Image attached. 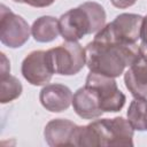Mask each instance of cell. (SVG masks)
I'll return each mask as SVG.
<instances>
[{"mask_svg": "<svg viewBox=\"0 0 147 147\" xmlns=\"http://www.w3.org/2000/svg\"><path fill=\"white\" fill-rule=\"evenodd\" d=\"M23 91L21 82L11 75L0 76V102L7 103L17 99Z\"/></svg>", "mask_w": 147, "mask_h": 147, "instance_id": "obj_15", "label": "cell"}, {"mask_svg": "<svg viewBox=\"0 0 147 147\" xmlns=\"http://www.w3.org/2000/svg\"><path fill=\"white\" fill-rule=\"evenodd\" d=\"M0 55H1V74H0V76H5V75H8L9 74L10 65H9V61L7 60V57L5 56V54L1 53Z\"/></svg>", "mask_w": 147, "mask_h": 147, "instance_id": "obj_19", "label": "cell"}, {"mask_svg": "<svg viewBox=\"0 0 147 147\" xmlns=\"http://www.w3.org/2000/svg\"><path fill=\"white\" fill-rule=\"evenodd\" d=\"M72 107L75 113L84 119L98 118L103 114V110L100 107L98 92L87 85L75 92L72 96Z\"/></svg>", "mask_w": 147, "mask_h": 147, "instance_id": "obj_11", "label": "cell"}, {"mask_svg": "<svg viewBox=\"0 0 147 147\" xmlns=\"http://www.w3.org/2000/svg\"><path fill=\"white\" fill-rule=\"evenodd\" d=\"M106 11L94 1L79 5L59 18L60 34L65 41H78L86 34L98 33L106 25Z\"/></svg>", "mask_w": 147, "mask_h": 147, "instance_id": "obj_3", "label": "cell"}, {"mask_svg": "<svg viewBox=\"0 0 147 147\" xmlns=\"http://www.w3.org/2000/svg\"><path fill=\"white\" fill-rule=\"evenodd\" d=\"M85 85L93 87L98 92L100 107L103 113H116L124 107L126 98L117 87L115 78L90 71L86 77Z\"/></svg>", "mask_w": 147, "mask_h": 147, "instance_id": "obj_5", "label": "cell"}, {"mask_svg": "<svg viewBox=\"0 0 147 147\" xmlns=\"http://www.w3.org/2000/svg\"><path fill=\"white\" fill-rule=\"evenodd\" d=\"M133 133L130 122L122 116L96 119L78 126L76 146H133Z\"/></svg>", "mask_w": 147, "mask_h": 147, "instance_id": "obj_2", "label": "cell"}, {"mask_svg": "<svg viewBox=\"0 0 147 147\" xmlns=\"http://www.w3.org/2000/svg\"><path fill=\"white\" fill-rule=\"evenodd\" d=\"M86 65L90 71L113 78L121 76L140 55L137 42L111 40L100 32L86 45Z\"/></svg>", "mask_w": 147, "mask_h": 147, "instance_id": "obj_1", "label": "cell"}, {"mask_svg": "<svg viewBox=\"0 0 147 147\" xmlns=\"http://www.w3.org/2000/svg\"><path fill=\"white\" fill-rule=\"evenodd\" d=\"M71 90L62 84H46L40 93L39 100L46 110L51 113H61L72 105Z\"/></svg>", "mask_w": 147, "mask_h": 147, "instance_id": "obj_10", "label": "cell"}, {"mask_svg": "<svg viewBox=\"0 0 147 147\" xmlns=\"http://www.w3.org/2000/svg\"><path fill=\"white\" fill-rule=\"evenodd\" d=\"M13 1H15V2H20V3L23 2V0H13Z\"/></svg>", "mask_w": 147, "mask_h": 147, "instance_id": "obj_20", "label": "cell"}, {"mask_svg": "<svg viewBox=\"0 0 147 147\" xmlns=\"http://www.w3.org/2000/svg\"><path fill=\"white\" fill-rule=\"evenodd\" d=\"M78 125L64 118H55L49 121L44 130L46 142L52 147L57 146H76V136Z\"/></svg>", "mask_w": 147, "mask_h": 147, "instance_id": "obj_9", "label": "cell"}, {"mask_svg": "<svg viewBox=\"0 0 147 147\" xmlns=\"http://www.w3.org/2000/svg\"><path fill=\"white\" fill-rule=\"evenodd\" d=\"M31 28L20 15L14 14L5 5L0 9V41L9 48L23 46L30 38Z\"/></svg>", "mask_w": 147, "mask_h": 147, "instance_id": "obj_6", "label": "cell"}, {"mask_svg": "<svg viewBox=\"0 0 147 147\" xmlns=\"http://www.w3.org/2000/svg\"><path fill=\"white\" fill-rule=\"evenodd\" d=\"M110 2L116 8L124 9V8H129V7L133 6L137 2V0H110Z\"/></svg>", "mask_w": 147, "mask_h": 147, "instance_id": "obj_18", "label": "cell"}, {"mask_svg": "<svg viewBox=\"0 0 147 147\" xmlns=\"http://www.w3.org/2000/svg\"><path fill=\"white\" fill-rule=\"evenodd\" d=\"M140 45H139V49H140V54L147 57V16L144 17L142 21V25H141V32H140Z\"/></svg>", "mask_w": 147, "mask_h": 147, "instance_id": "obj_16", "label": "cell"}, {"mask_svg": "<svg viewBox=\"0 0 147 147\" xmlns=\"http://www.w3.org/2000/svg\"><path fill=\"white\" fill-rule=\"evenodd\" d=\"M48 65L53 74L72 76L86 64V51L78 41H65L46 51Z\"/></svg>", "mask_w": 147, "mask_h": 147, "instance_id": "obj_4", "label": "cell"}, {"mask_svg": "<svg viewBox=\"0 0 147 147\" xmlns=\"http://www.w3.org/2000/svg\"><path fill=\"white\" fill-rule=\"evenodd\" d=\"M144 17L139 14L123 13L105 25L99 32L105 37L123 42H137L140 39Z\"/></svg>", "mask_w": 147, "mask_h": 147, "instance_id": "obj_7", "label": "cell"}, {"mask_svg": "<svg viewBox=\"0 0 147 147\" xmlns=\"http://www.w3.org/2000/svg\"><path fill=\"white\" fill-rule=\"evenodd\" d=\"M31 34L38 42H49L60 34L59 20L53 16H41L31 26Z\"/></svg>", "mask_w": 147, "mask_h": 147, "instance_id": "obj_13", "label": "cell"}, {"mask_svg": "<svg viewBox=\"0 0 147 147\" xmlns=\"http://www.w3.org/2000/svg\"><path fill=\"white\" fill-rule=\"evenodd\" d=\"M55 0H23L24 3L31 6V7H36V8H44V7H48L54 3Z\"/></svg>", "mask_w": 147, "mask_h": 147, "instance_id": "obj_17", "label": "cell"}, {"mask_svg": "<svg viewBox=\"0 0 147 147\" xmlns=\"http://www.w3.org/2000/svg\"><path fill=\"white\" fill-rule=\"evenodd\" d=\"M21 71L28 83L34 86L46 85L53 76L45 51H33L28 54L22 62Z\"/></svg>", "mask_w": 147, "mask_h": 147, "instance_id": "obj_8", "label": "cell"}, {"mask_svg": "<svg viewBox=\"0 0 147 147\" xmlns=\"http://www.w3.org/2000/svg\"><path fill=\"white\" fill-rule=\"evenodd\" d=\"M124 83L134 98H147V57H139L124 72Z\"/></svg>", "mask_w": 147, "mask_h": 147, "instance_id": "obj_12", "label": "cell"}, {"mask_svg": "<svg viewBox=\"0 0 147 147\" xmlns=\"http://www.w3.org/2000/svg\"><path fill=\"white\" fill-rule=\"evenodd\" d=\"M127 121L137 131L147 130V99L134 98L127 109Z\"/></svg>", "mask_w": 147, "mask_h": 147, "instance_id": "obj_14", "label": "cell"}]
</instances>
